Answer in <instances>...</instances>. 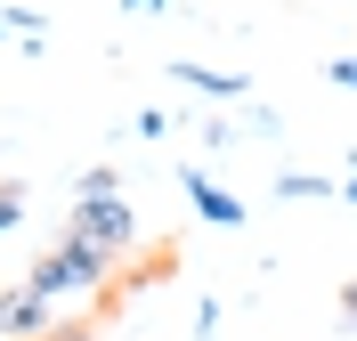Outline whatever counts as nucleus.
Masks as SVG:
<instances>
[{
	"mask_svg": "<svg viewBox=\"0 0 357 341\" xmlns=\"http://www.w3.org/2000/svg\"><path fill=\"white\" fill-rule=\"evenodd\" d=\"M106 276H114V260H106L98 244H82V236H57V244L33 260V276H24V285H33L41 301H89V293H106Z\"/></svg>",
	"mask_w": 357,
	"mask_h": 341,
	"instance_id": "1",
	"label": "nucleus"
},
{
	"mask_svg": "<svg viewBox=\"0 0 357 341\" xmlns=\"http://www.w3.org/2000/svg\"><path fill=\"white\" fill-rule=\"evenodd\" d=\"M66 236H82V244H98L106 260H122V252L138 244V211H130V195H98V204L66 211Z\"/></svg>",
	"mask_w": 357,
	"mask_h": 341,
	"instance_id": "2",
	"label": "nucleus"
},
{
	"mask_svg": "<svg viewBox=\"0 0 357 341\" xmlns=\"http://www.w3.org/2000/svg\"><path fill=\"white\" fill-rule=\"evenodd\" d=\"M57 333V301H41L33 285H8L0 293V341H49Z\"/></svg>",
	"mask_w": 357,
	"mask_h": 341,
	"instance_id": "3",
	"label": "nucleus"
},
{
	"mask_svg": "<svg viewBox=\"0 0 357 341\" xmlns=\"http://www.w3.org/2000/svg\"><path fill=\"white\" fill-rule=\"evenodd\" d=\"M178 187H187V204H195V211H203V220H211V227H244V204H236L227 187H211V179H203V171H195V162L178 171Z\"/></svg>",
	"mask_w": 357,
	"mask_h": 341,
	"instance_id": "4",
	"label": "nucleus"
},
{
	"mask_svg": "<svg viewBox=\"0 0 357 341\" xmlns=\"http://www.w3.org/2000/svg\"><path fill=\"white\" fill-rule=\"evenodd\" d=\"M178 82H187V90H203V98H244V73H220V66H195V57H178Z\"/></svg>",
	"mask_w": 357,
	"mask_h": 341,
	"instance_id": "5",
	"label": "nucleus"
},
{
	"mask_svg": "<svg viewBox=\"0 0 357 341\" xmlns=\"http://www.w3.org/2000/svg\"><path fill=\"white\" fill-rule=\"evenodd\" d=\"M276 195H284V204H317V195H333V179H317V171H284Z\"/></svg>",
	"mask_w": 357,
	"mask_h": 341,
	"instance_id": "6",
	"label": "nucleus"
},
{
	"mask_svg": "<svg viewBox=\"0 0 357 341\" xmlns=\"http://www.w3.org/2000/svg\"><path fill=\"white\" fill-rule=\"evenodd\" d=\"M98 195H122V171H106V162H98V171H82V179H73V204H98Z\"/></svg>",
	"mask_w": 357,
	"mask_h": 341,
	"instance_id": "7",
	"label": "nucleus"
},
{
	"mask_svg": "<svg viewBox=\"0 0 357 341\" xmlns=\"http://www.w3.org/2000/svg\"><path fill=\"white\" fill-rule=\"evenodd\" d=\"M17 220H24V187H0V236H8Z\"/></svg>",
	"mask_w": 357,
	"mask_h": 341,
	"instance_id": "8",
	"label": "nucleus"
},
{
	"mask_svg": "<svg viewBox=\"0 0 357 341\" xmlns=\"http://www.w3.org/2000/svg\"><path fill=\"white\" fill-rule=\"evenodd\" d=\"M325 82H341V90H357V57H333V66H325Z\"/></svg>",
	"mask_w": 357,
	"mask_h": 341,
	"instance_id": "9",
	"label": "nucleus"
},
{
	"mask_svg": "<svg viewBox=\"0 0 357 341\" xmlns=\"http://www.w3.org/2000/svg\"><path fill=\"white\" fill-rule=\"evenodd\" d=\"M341 309H349V325H357V276H349V285H341Z\"/></svg>",
	"mask_w": 357,
	"mask_h": 341,
	"instance_id": "10",
	"label": "nucleus"
},
{
	"mask_svg": "<svg viewBox=\"0 0 357 341\" xmlns=\"http://www.w3.org/2000/svg\"><path fill=\"white\" fill-rule=\"evenodd\" d=\"M122 8H138V17H155V8H171V0H122Z\"/></svg>",
	"mask_w": 357,
	"mask_h": 341,
	"instance_id": "11",
	"label": "nucleus"
},
{
	"mask_svg": "<svg viewBox=\"0 0 357 341\" xmlns=\"http://www.w3.org/2000/svg\"><path fill=\"white\" fill-rule=\"evenodd\" d=\"M49 341H89V333H82V325H57V333H49Z\"/></svg>",
	"mask_w": 357,
	"mask_h": 341,
	"instance_id": "12",
	"label": "nucleus"
},
{
	"mask_svg": "<svg viewBox=\"0 0 357 341\" xmlns=\"http://www.w3.org/2000/svg\"><path fill=\"white\" fill-rule=\"evenodd\" d=\"M349 179H357V155H349Z\"/></svg>",
	"mask_w": 357,
	"mask_h": 341,
	"instance_id": "13",
	"label": "nucleus"
}]
</instances>
